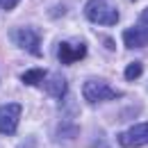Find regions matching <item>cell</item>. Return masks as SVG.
I'll list each match as a JSON object with an SVG mask.
<instances>
[{
	"mask_svg": "<svg viewBox=\"0 0 148 148\" xmlns=\"http://www.w3.org/2000/svg\"><path fill=\"white\" fill-rule=\"evenodd\" d=\"M84 16L96 25H116L119 23V12L105 0H89L84 5Z\"/></svg>",
	"mask_w": 148,
	"mask_h": 148,
	"instance_id": "1",
	"label": "cell"
},
{
	"mask_svg": "<svg viewBox=\"0 0 148 148\" xmlns=\"http://www.w3.org/2000/svg\"><path fill=\"white\" fill-rule=\"evenodd\" d=\"M82 91H84V98L89 103H103V100H112V98L121 96L116 89H112L110 84H105L103 80H87Z\"/></svg>",
	"mask_w": 148,
	"mask_h": 148,
	"instance_id": "2",
	"label": "cell"
},
{
	"mask_svg": "<svg viewBox=\"0 0 148 148\" xmlns=\"http://www.w3.org/2000/svg\"><path fill=\"white\" fill-rule=\"evenodd\" d=\"M12 39H14V43L21 46L23 50H27V53H32V55H41V37H39L34 30H30V27H18V30H14L12 32Z\"/></svg>",
	"mask_w": 148,
	"mask_h": 148,
	"instance_id": "3",
	"label": "cell"
},
{
	"mask_svg": "<svg viewBox=\"0 0 148 148\" xmlns=\"http://www.w3.org/2000/svg\"><path fill=\"white\" fill-rule=\"evenodd\" d=\"M119 144L125 148L146 146L148 144V123H139V125H132L125 132H121L119 134Z\"/></svg>",
	"mask_w": 148,
	"mask_h": 148,
	"instance_id": "4",
	"label": "cell"
},
{
	"mask_svg": "<svg viewBox=\"0 0 148 148\" xmlns=\"http://www.w3.org/2000/svg\"><path fill=\"white\" fill-rule=\"evenodd\" d=\"M21 119V105H2L0 107V134H14Z\"/></svg>",
	"mask_w": 148,
	"mask_h": 148,
	"instance_id": "5",
	"label": "cell"
},
{
	"mask_svg": "<svg viewBox=\"0 0 148 148\" xmlns=\"http://www.w3.org/2000/svg\"><path fill=\"white\" fill-rule=\"evenodd\" d=\"M123 43L128 48H144V46H148V27L139 23V25L125 30L123 32Z\"/></svg>",
	"mask_w": 148,
	"mask_h": 148,
	"instance_id": "6",
	"label": "cell"
},
{
	"mask_svg": "<svg viewBox=\"0 0 148 148\" xmlns=\"http://www.w3.org/2000/svg\"><path fill=\"white\" fill-rule=\"evenodd\" d=\"M57 55H59V62L62 64H73V62H77V59H82V57L87 55V46L84 43H77V46H73V43H59V50H57Z\"/></svg>",
	"mask_w": 148,
	"mask_h": 148,
	"instance_id": "7",
	"label": "cell"
},
{
	"mask_svg": "<svg viewBox=\"0 0 148 148\" xmlns=\"http://www.w3.org/2000/svg\"><path fill=\"white\" fill-rule=\"evenodd\" d=\"M46 91H48V96L62 98V96H64V91H66V82H64V77H59V75H53V82L46 87Z\"/></svg>",
	"mask_w": 148,
	"mask_h": 148,
	"instance_id": "8",
	"label": "cell"
},
{
	"mask_svg": "<svg viewBox=\"0 0 148 148\" xmlns=\"http://www.w3.org/2000/svg\"><path fill=\"white\" fill-rule=\"evenodd\" d=\"M43 77H46V71H43V69H30V71L23 73V82H25V84H39Z\"/></svg>",
	"mask_w": 148,
	"mask_h": 148,
	"instance_id": "9",
	"label": "cell"
},
{
	"mask_svg": "<svg viewBox=\"0 0 148 148\" xmlns=\"http://www.w3.org/2000/svg\"><path fill=\"white\" fill-rule=\"evenodd\" d=\"M139 73H141V64L134 62V64H130L128 69H125V80H137Z\"/></svg>",
	"mask_w": 148,
	"mask_h": 148,
	"instance_id": "10",
	"label": "cell"
},
{
	"mask_svg": "<svg viewBox=\"0 0 148 148\" xmlns=\"http://www.w3.org/2000/svg\"><path fill=\"white\" fill-rule=\"evenodd\" d=\"M16 2L18 0H0V7L2 9H12V7H16Z\"/></svg>",
	"mask_w": 148,
	"mask_h": 148,
	"instance_id": "11",
	"label": "cell"
},
{
	"mask_svg": "<svg viewBox=\"0 0 148 148\" xmlns=\"http://www.w3.org/2000/svg\"><path fill=\"white\" fill-rule=\"evenodd\" d=\"M139 23L148 27V9H144V12H141V16H139Z\"/></svg>",
	"mask_w": 148,
	"mask_h": 148,
	"instance_id": "12",
	"label": "cell"
}]
</instances>
